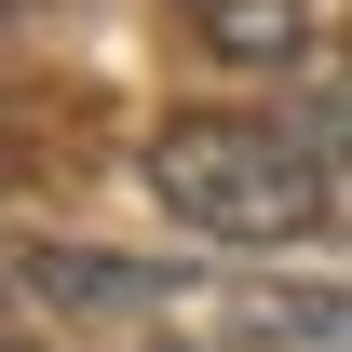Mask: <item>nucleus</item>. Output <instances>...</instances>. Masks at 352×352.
Masks as SVG:
<instances>
[{
    "mask_svg": "<svg viewBox=\"0 0 352 352\" xmlns=\"http://www.w3.org/2000/svg\"><path fill=\"white\" fill-rule=\"evenodd\" d=\"M149 204L176 230H204L230 258H271V244H311L325 204H339V176L311 149L298 122H258V109H176L149 135Z\"/></svg>",
    "mask_w": 352,
    "mask_h": 352,
    "instance_id": "obj_1",
    "label": "nucleus"
},
{
    "mask_svg": "<svg viewBox=\"0 0 352 352\" xmlns=\"http://www.w3.org/2000/svg\"><path fill=\"white\" fill-rule=\"evenodd\" d=\"M14 298L28 311H163L176 271H135V258H82V244H14Z\"/></svg>",
    "mask_w": 352,
    "mask_h": 352,
    "instance_id": "obj_2",
    "label": "nucleus"
},
{
    "mask_svg": "<svg viewBox=\"0 0 352 352\" xmlns=\"http://www.w3.org/2000/svg\"><path fill=\"white\" fill-rule=\"evenodd\" d=\"M244 339L258 352H352V285H271V298H244Z\"/></svg>",
    "mask_w": 352,
    "mask_h": 352,
    "instance_id": "obj_3",
    "label": "nucleus"
},
{
    "mask_svg": "<svg viewBox=\"0 0 352 352\" xmlns=\"http://www.w3.org/2000/svg\"><path fill=\"white\" fill-rule=\"evenodd\" d=\"M230 68H271V54H298V0H176Z\"/></svg>",
    "mask_w": 352,
    "mask_h": 352,
    "instance_id": "obj_4",
    "label": "nucleus"
},
{
    "mask_svg": "<svg viewBox=\"0 0 352 352\" xmlns=\"http://www.w3.org/2000/svg\"><path fill=\"white\" fill-rule=\"evenodd\" d=\"M298 135L325 149V176H339V204H352V68H325V82L298 95Z\"/></svg>",
    "mask_w": 352,
    "mask_h": 352,
    "instance_id": "obj_5",
    "label": "nucleus"
},
{
    "mask_svg": "<svg viewBox=\"0 0 352 352\" xmlns=\"http://www.w3.org/2000/svg\"><path fill=\"white\" fill-rule=\"evenodd\" d=\"M163 352H190V339H163Z\"/></svg>",
    "mask_w": 352,
    "mask_h": 352,
    "instance_id": "obj_6",
    "label": "nucleus"
}]
</instances>
